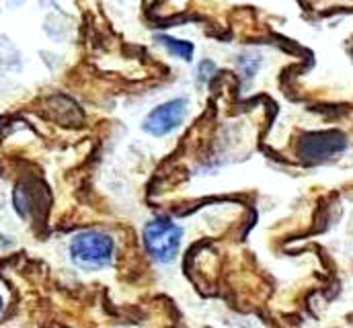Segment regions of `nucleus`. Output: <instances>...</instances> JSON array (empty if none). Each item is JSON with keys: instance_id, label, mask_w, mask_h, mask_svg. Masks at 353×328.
Returning <instances> with one entry per match:
<instances>
[{"instance_id": "4", "label": "nucleus", "mask_w": 353, "mask_h": 328, "mask_svg": "<svg viewBox=\"0 0 353 328\" xmlns=\"http://www.w3.org/2000/svg\"><path fill=\"white\" fill-rule=\"evenodd\" d=\"M187 109H189V101L179 96V99H171L167 103H161L159 107H154L144 123H142V130L154 138H163V136H169L173 134L176 127H181V123L185 121L187 117Z\"/></svg>"}, {"instance_id": "3", "label": "nucleus", "mask_w": 353, "mask_h": 328, "mask_svg": "<svg viewBox=\"0 0 353 328\" xmlns=\"http://www.w3.org/2000/svg\"><path fill=\"white\" fill-rule=\"evenodd\" d=\"M347 148V138L337 132H310L304 134L298 142V156L308 164L329 163L337 156H341Z\"/></svg>"}, {"instance_id": "6", "label": "nucleus", "mask_w": 353, "mask_h": 328, "mask_svg": "<svg viewBox=\"0 0 353 328\" xmlns=\"http://www.w3.org/2000/svg\"><path fill=\"white\" fill-rule=\"evenodd\" d=\"M259 56L257 54H245V56H241L239 58V68H241V74L249 81V79H253L255 74H257V70H259Z\"/></svg>"}, {"instance_id": "8", "label": "nucleus", "mask_w": 353, "mask_h": 328, "mask_svg": "<svg viewBox=\"0 0 353 328\" xmlns=\"http://www.w3.org/2000/svg\"><path fill=\"white\" fill-rule=\"evenodd\" d=\"M2 308H4V300H2V296H0V312H2Z\"/></svg>"}, {"instance_id": "7", "label": "nucleus", "mask_w": 353, "mask_h": 328, "mask_svg": "<svg viewBox=\"0 0 353 328\" xmlns=\"http://www.w3.org/2000/svg\"><path fill=\"white\" fill-rule=\"evenodd\" d=\"M216 74V64L214 62H201L199 66H197V79L199 82H208L212 76Z\"/></svg>"}, {"instance_id": "2", "label": "nucleus", "mask_w": 353, "mask_h": 328, "mask_svg": "<svg viewBox=\"0 0 353 328\" xmlns=\"http://www.w3.org/2000/svg\"><path fill=\"white\" fill-rule=\"evenodd\" d=\"M144 248L159 265H169L179 256L183 245V228L171 218H152L142 230Z\"/></svg>"}, {"instance_id": "1", "label": "nucleus", "mask_w": 353, "mask_h": 328, "mask_svg": "<svg viewBox=\"0 0 353 328\" xmlns=\"http://www.w3.org/2000/svg\"><path fill=\"white\" fill-rule=\"evenodd\" d=\"M115 250H117V246H115L113 236L99 232V230L81 232L70 240L72 263L87 271L111 267L115 260Z\"/></svg>"}, {"instance_id": "5", "label": "nucleus", "mask_w": 353, "mask_h": 328, "mask_svg": "<svg viewBox=\"0 0 353 328\" xmlns=\"http://www.w3.org/2000/svg\"><path fill=\"white\" fill-rule=\"evenodd\" d=\"M157 41L163 43V48H165L169 54L176 56V58H181V60H185V62H191V60H193V52H195L193 43L183 41V39H175V37H171V35H159Z\"/></svg>"}]
</instances>
